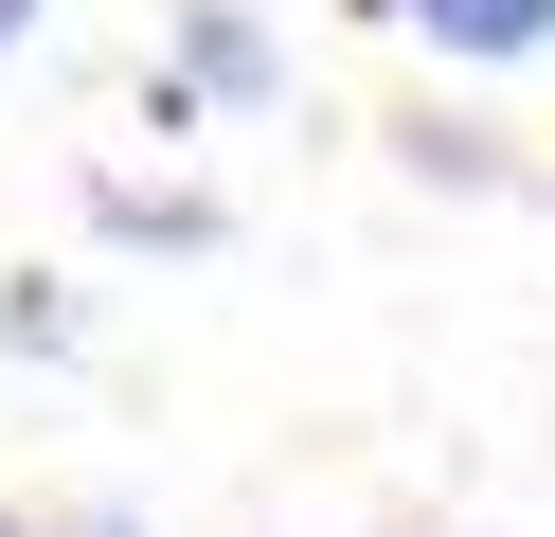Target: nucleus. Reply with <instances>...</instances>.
Instances as JSON below:
<instances>
[{"instance_id": "nucleus-1", "label": "nucleus", "mask_w": 555, "mask_h": 537, "mask_svg": "<svg viewBox=\"0 0 555 537\" xmlns=\"http://www.w3.org/2000/svg\"><path fill=\"white\" fill-rule=\"evenodd\" d=\"M412 36H448V54H538L555 36V0H395Z\"/></svg>"}, {"instance_id": "nucleus-2", "label": "nucleus", "mask_w": 555, "mask_h": 537, "mask_svg": "<svg viewBox=\"0 0 555 537\" xmlns=\"http://www.w3.org/2000/svg\"><path fill=\"white\" fill-rule=\"evenodd\" d=\"M180 72L197 90H269V36L233 18V0H180Z\"/></svg>"}, {"instance_id": "nucleus-3", "label": "nucleus", "mask_w": 555, "mask_h": 537, "mask_svg": "<svg viewBox=\"0 0 555 537\" xmlns=\"http://www.w3.org/2000/svg\"><path fill=\"white\" fill-rule=\"evenodd\" d=\"M37 537H144V520H126V501H90V520H37Z\"/></svg>"}, {"instance_id": "nucleus-4", "label": "nucleus", "mask_w": 555, "mask_h": 537, "mask_svg": "<svg viewBox=\"0 0 555 537\" xmlns=\"http://www.w3.org/2000/svg\"><path fill=\"white\" fill-rule=\"evenodd\" d=\"M37 18H54V0H0V54H18V36H37Z\"/></svg>"}]
</instances>
